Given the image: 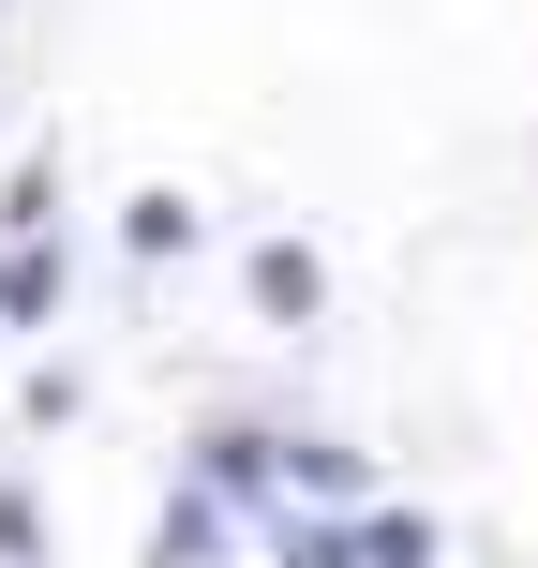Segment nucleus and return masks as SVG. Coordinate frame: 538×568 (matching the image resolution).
I'll return each instance as SVG.
<instances>
[{
	"mask_svg": "<svg viewBox=\"0 0 538 568\" xmlns=\"http://www.w3.org/2000/svg\"><path fill=\"white\" fill-rule=\"evenodd\" d=\"M240 300H255L270 329H314V314H329V255H314V240H255V270H240Z\"/></svg>",
	"mask_w": 538,
	"mask_h": 568,
	"instance_id": "5",
	"label": "nucleus"
},
{
	"mask_svg": "<svg viewBox=\"0 0 538 568\" xmlns=\"http://www.w3.org/2000/svg\"><path fill=\"white\" fill-rule=\"evenodd\" d=\"M374 449H344V434H284V509H374Z\"/></svg>",
	"mask_w": 538,
	"mask_h": 568,
	"instance_id": "2",
	"label": "nucleus"
},
{
	"mask_svg": "<svg viewBox=\"0 0 538 568\" xmlns=\"http://www.w3.org/2000/svg\"><path fill=\"white\" fill-rule=\"evenodd\" d=\"M120 255H135V270H180V255H210V210L180 195V180H150V195H120Z\"/></svg>",
	"mask_w": 538,
	"mask_h": 568,
	"instance_id": "6",
	"label": "nucleus"
},
{
	"mask_svg": "<svg viewBox=\"0 0 538 568\" xmlns=\"http://www.w3.org/2000/svg\"><path fill=\"white\" fill-rule=\"evenodd\" d=\"M0 568H45V509L30 494H0Z\"/></svg>",
	"mask_w": 538,
	"mask_h": 568,
	"instance_id": "9",
	"label": "nucleus"
},
{
	"mask_svg": "<svg viewBox=\"0 0 538 568\" xmlns=\"http://www.w3.org/2000/svg\"><path fill=\"white\" fill-rule=\"evenodd\" d=\"M0 225H60V165H16V180H0Z\"/></svg>",
	"mask_w": 538,
	"mask_h": 568,
	"instance_id": "8",
	"label": "nucleus"
},
{
	"mask_svg": "<svg viewBox=\"0 0 538 568\" xmlns=\"http://www.w3.org/2000/svg\"><path fill=\"white\" fill-rule=\"evenodd\" d=\"M240 539H255V524L195 479V494H165V524H150V568H240Z\"/></svg>",
	"mask_w": 538,
	"mask_h": 568,
	"instance_id": "4",
	"label": "nucleus"
},
{
	"mask_svg": "<svg viewBox=\"0 0 538 568\" xmlns=\"http://www.w3.org/2000/svg\"><path fill=\"white\" fill-rule=\"evenodd\" d=\"M0 344H16V314H0Z\"/></svg>",
	"mask_w": 538,
	"mask_h": 568,
	"instance_id": "10",
	"label": "nucleus"
},
{
	"mask_svg": "<svg viewBox=\"0 0 538 568\" xmlns=\"http://www.w3.org/2000/svg\"><path fill=\"white\" fill-rule=\"evenodd\" d=\"M434 554H449V524H434V509H404V494H374V509H359V568H434Z\"/></svg>",
	"mask_w": 538,
	"mask_h": 568,
	"instance_id": "7",
	"label": "nucleus"
},
{
	"mask_svg": "<svg viewBox=\"0 0 538 568\" xmlns=\"http://www.w3.org/2000/svg\"><path fill=\"white\" fill-rule=\"evenodd\" d=\"M180 464H195V479L225 494L240 524H270V509H284V434H270V419H195V449H180Z\"/></svg>",
	"mask_w": 538,
	"mask_h": 568,
	"instance_id": "1",
	"label": "nucleus"
},
{
	"mask_svg": "<svg viewBox=\"0 0 538 568\" xmlns=\"http://www.w3.org/2000/svg\"><path fill=\"white\" fill-rule=\"evenodd\" d=\"M60 300H75L60 225H16V240H0V314H16V329H60Z\"/></svg>",
	"mask_w": 538,
	"mask_h": 568,
	"instance_id": "3",
	"label": "nucleus"
}]
</instances>
